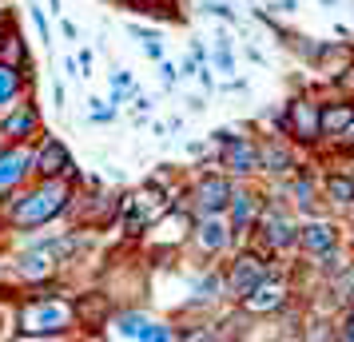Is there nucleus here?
<instances>
[{
    "label": "nucleus",
    "mask_w": 354,
    "mask_h": 342,
    "mask_svg": "<svg viewBox=\"0 0 354 342\" xmlns=\"http://www.w3.org/2000/svg\"><path fill=\"white\" fill-rule=\"evenodd\" d=\"M342 171H346V175L354 180V155H346V163H342Z\"/></svg>",
    "instance_id": "nucleus-38"
},
{
    "label": "nucleus",
    "mask_w": 354,
    "mask_h": 342,
    "mask_svg": "<svg viewBox=\"0 0 354 342\" xmlns=\"http://www.w3.org/2000/svg\"><path fill=\"white\" fill-rule=\"evenodd\" d=\"M330 88H335L338 96H351L354 99V56H351V64H346L335 80H330Z\"/></svg>",
    "instance_id": "nucleus-24"
},
{
    "label": "nucleus",
    "mask_w": 354,
    "mask_h": 342,
    "mask_svg": "<svg viewBox=\"0 0 354 342\" xmlns=\"http://www.w3.org/2000/svg\"><path fill=\"white\" fill-rule=\"evenodd\" d=\"M215 155H219V171H227L231 180H255L259 175V135H231L227 144L215 147Z\"/></svg>",
    "instance_id": "nucleus-13"
},
{
    "label": "nucleus",
    "mask_w": 354,
    "mask_h": 342,
    "mask_svg": "<svg viewBox=\"0 0 354 342\" xmlns=\"http://www.w3.org/2000/svg\"><path fill=\"white\" fill-rule=\"evenodd\" d=\"M8 28H17V12L12 8H0V36L8 32Z\"/></svg>",
    "instance_id": "nucleus-31"
},
{
    "label": "nucleus",
    "mask_w": 354,
    "mask_h": 342,
    "mask_svg": "<svg viewBox=\"0 0 354 342\" xmlns=\"http://www.w3.org/2000/svg\"><path fill=\"white\" fill-rule=\"evenodd\" d=\"M72 199H76V180H28L17 196L0 203V231L8 235L44 231L72 211Z\"/></svg>",
    "instance_id": "nucleus-1"
},
{
    "label": "nucleus",
    "mask_w": 354,
    "mask_h": 342,
    "mask_svg": "<svg viewBox=\"0 0 354 342\" xmlns=\"http://www.w3.org/2000/svg\"><path fill=\"white\" fill-rule=\"evenodd\" d=\"M319 199L335 211H354V180L346 171H326L319 180Z\"/></svg>",
    "instance_id": "nucleus-19"
},
{
    "label": "nucleus",
    "mask_w": 354,
    "mask_h": 342,
    "mask_svg": "<svg viewBox=\"0 0 354 342\" xmlns=\"http://www.w3.org/2000/svg\"><path fill=\"white\" fill-rule=\"evenodd\" d=\"M290 294H295V291H290L287 275H283V271L274 267L271 275L263 278L255 291L243 294L235 307H239V314H247V319H279V310H283V307L290 303Z\"/></svg>",
    "instance_id": "nucleus-10"
},
{
    "label": "nucleus",
    "mask_w": 354,
    "mask_h": 342,
    "mask_svg": "<svg viewBox=\"0 0 354 342\" xmlns=\"http://www.w3.org/2000/svg\"><path fill=\"white\" fill-rule=\"evenodd\" d=\"M338 330H335V334H338V339H346V342H354V303H351V307H342V314H338Z\"/></svg>",
    "instance_id": "nucleus-25"
},
{
    "label": "nucleus",
    "mask_w": 354,
    "mask_h": 342,
    "mask_svg": "<svg viewBox=\"0 0 354 342\" xmlns=\"http://www.w3.org/2000/svg\"><path fill=\"white\" fill-rule=\"evenodd\" d=\"M80 167L76 155L68 151V144L52 131H40L32 144V180H76Z\"/></svg>",
    "instance_id": "nucleus-8"
},
{
    "label": "nucleus",
    "mask_w": 354,
    "mask_h": 342,
    "mask_svg": "<svg viewBox=\"0 0 354 342\" xmlns=\"http://www.w3.org/2000/svg\"><path fill=\"white\" fill-rule=\"evenodd\" d=\"M187 108H192V112H203L207 104H203V96H192V99H187Z\"/></svg>",
    "instance_id": "nucleus-37"
},
{
    "label": "nucleus",
    "mask_w": 354,
    "mask_h": 342,
    "mask_svg": "<svg viewBox=\"0 0 354 342\" xmlns=\"http://www.w3.org/2000/svg\"><path fill=\"white\" fill-rule=\"evenodd\" d=\"M32 76H24L20 68H8V64H0V112L4 108H12L24 92H32Z\"/></svg>",
    "instance_id": "nucleus-21"
},
{
    "label": "nucleus",
    "mask_w": 354,
    "mask_h": 342,
    "mask_svg": "<svg viewBox=\"0 0 354 342\" xmlns=\"http://www.w3.org/2000/svg\"><path fill=\"white\" fill-rule=\"evenodd\" d=\"M203 12L215 20H223V24H239V17H235V8L231 4H223V0H203Z\"/></svg>",
    "instance_id": "nucleus-23"
},
{
    "label": "nucleus",
    "mask_w": 354,
    "mask_h": 342,
    "mask_svg": "<svg viewBox=\"0 0 354 342\" xmlns=\"http://www.w3.org/2000/svg\"><path fill=\"white\" fill-rule=\"evenodd\" d=\"M299 8V0H274V4H267V12H295Z\"/></svg>",
    "instance_id": "nucleus-34"
},
{
    "label": "nucleus",
    "mask_w": 354,
    "mask_h": 342,
    "mask_svg": "<svg viewBox=\"0 0 354 342\" xmlns=\"http://www.w3.org/2000/svg\"><path fill=\"white\" fill-rule=\"evenodd\" d=\"M144 56H147V60H156V64L163 60V40H160V36H156V40H144Z\"/></svg>",
    "instance_id": "nucleus-30"
},
{
    "label": "nucleus",
    "mask_w": 354,
    "mask_h": 342,
    "mask_svg": "<svg viewBox=\"0 0 354 342\" xmlns=\"http://www.w3.org/2000/svg\"><path fill=\"white\" fill-rule=\"evenodd\" d=\"M60 32H64L68 40H76V36H80V28H76L72 20H64V12H60Z\"/></svg>",
    "instance_id": "nucleus-35"
},
{
    "label": "nucleus",
    "mask_w": 354,
    "mask_h": 342,
    "mask_svg": "<svg viewBox=\"0 0 354 342\" xmlns=\"http://www.w3.org/2000/svg\"><path fill=\"white\" fill-rule=\"evenodd\" d=\"M112 88L115 92H124V96H136V76L120 68V72H112Z\"/></svg>",
    "instance_id": "nucleus-28"
},
{
    "label": "nucleus",
    "mask_w": 354,
    "mask_h": 342,
    "mask_svg": "<svg viewBox=\"0 0 354 342\" xmlns=\"http://www.w3.org/2000/svg\"><path fill=\"white\" fill-rule=\"evenodd\" d=\"M354 124V99L351 96H335L319 104V131H322V144H335L342 131Z\"/></svg>",
    "instance_id": "nucleus-18"
},
{
    "label": "nucleus",
    "mask_w": 354,
    "mask_h": 342,
    "mask_svg": "<svg viewBox=\"0 0 354 342\" xmlns=\"http://www.w3.org/2000/svg\"><path fill=\"white\" fill-rule=\"evenodd\" d=\"M12 326L17 339H64L76 330V310H72V291L64 278L28 287L12 298Z\"/></svg>",
    "instance_id": "nucleus-2"
},
{
    "label": "nucleus",
    "mask_w": 354,
    "mask_h": 342,
    "mask_svg": "<svg viewBox=\"0 0 354 342\" xmlns=\"http://www.w3.org/2000/svg\"><path fill=\"white\" fill-rule=\"evenodd\" d=\"M195 80L203 84V92H211V88H215V76H211V68H207V64H199V72H195Z\"/></svg>",
    "instance_id": "nucleus-32"
},
{
    "label": "nucleus",
    "mask_w": 354,
    "mask_h": 342,
    "mask_svg": "<svg viewBox=\"0 0 354 342\" xmlns=\"http://www.w3.org/2000/svg\"><path fill=\"white\" fill-rule=\"evenodd\" d=\"M40 131H44V120H40V108H36L32 92H24L12 108L0 112V135L8 144H36Z\"/></svg>",
    "instance_id": "nucleus-12"
},
{
    "label": "nucleus",
    "mask_w": 354,
    "mask_h": 342,
    "mask_svg": "<svg viewBox=\"0 0 354 342\" xmlns=\"http://www.w3.org/2000/svg\"><path fill=\"white\" fill-rule=\"evenodd\" d=\"M28 17H32V24H36V36H40V44H44V48H52V28H48V20H44V12H40V8H28Z\"/></svg>",
    "instance_id": "nucleus-26"
},
{
    "label": "nucleus",
    "mask_w": 354,
    "mask_h": 342,
    "mask_svg": "<svg viewBox=\"0 0 354 342\" xmlns=\"http://www.w3.org/2000/svg\"><path fill=\"white\" fill-rule=\"evenodd\" d=\"M231 191H235V180L227 171L203 167V171H195V180L187 187H176L171 207L187 211L192 219H199V215H223L227 203H231Z\"/></svg>",
    "instance_id": "nucleus-4"
},
{
    "label": "nucleus",
    "mask_w": 354,
    "mask_h": 342,
    "mask_svg": "<svg viewBox=\"0 0 354 342\" xmlns=\"http://www.w3.org/2000/svg\"><path fill=\"white\" fill-rule=\"evenodd\" d=\"M271 271H274L271 255L255 251L251 243H239V247H235V255H231L227 267H223V303H239L243 294L255 291Z\"/></svg>",
    "instance_id": "nucleus-6"
},
{
    "label": "nucleus",
    "mask_w": 354,
    "mask_h": 342,
    "mask_svg": "<svg viewBox=\"0 0 354 342\" xmlns=\"http://www.w3.org/2000/svg\"><path fill=\"white\" fill-rule=\"evenodd\" d=\"M32 180V144H0V203Z\"/></svg>",
    "instance_id": "nucleus-14"
},
{
    "label": "nucleus",
    "mask_w": 354,
    "mask_h": 342,
    "mask_svg": "<svg viewBox=\"0 0 354 342\" xmlns=\"http://www.w3.org/2000/svg\"><path fill=\"white\" fill-rule=\"evenodd\" d=\"M187 247H192L199 259H223L239 243L231 235L227 215H199V219H192V227H187Z\"/></svg>",
    "instance_id": "nucleus-9"
},
{
    "label": "nucleus",
    "mask_w": 354,
    "mask_h": 342,
    "mask_svg": "<svg viewBox=\"0 0 354 342\" xmlns=\"http://www.w3.org/2000/svg\"><path fill=\"white\" fill-rule=\"evenodd\" d=\"M319 92H299V96H290L279 112L267 115V124H271L279 135H287L290 144L299 147H319L322 144V131H319Z\"/></svg>",
    "instance_id": "nucleus-5"
},
{
    "label": "nucleus",
    "mask_w": 354,
    "mask_h": 342,
    "mask_svg": "<svg viewBox=\"0 0 354 342\" xmlns=\"http://www.w3.org/2000/svg\"><path fill=\"white\" fill-rule=\"evenodd\" d=\"M48 8H52V12H56V17H60V12H64V8H60V0H48Z\"/></svg>",
    "instance_id": "nucleus-39"
},
{
    "label": "nucleus",
    "mask_w": 354,
    "mask_h": 342,
    "mask_svg": "<svg viewBox=\"0 0 354 342\" xmlns=\"http://www.w3.org/2000/svg\"><path fill=\"white\" fill-rule=\"evenodd\" d=\"M120 4H128V0H120Z\"/></svg>",
    "instance_id": "nucleus-41"
},
{
    "label": "nucleus",
    "mask_w": 354,
    "mask_h": 342,
    "mask_svg": "<svg viewBox=\"0 0 354 342\" xmlns=\"http://www.w3.org/2000/svg\"><path fill=\"white\" fill-rule=\"evenodd\" d=\"M299 167H303L299 144H290L287 135H279V131H263V135H259V175H267V180H287Z\"/></svg>",
    "instance_id": "nucleus-11"
},
{
    "label": "nucleus",
    "mask_w": 354,
    "mask_h": 342,
    "mask_svg": "<svg viewBox=\"0 0 354 342\" xmlns=\"http://www.w3.org/2000/svg\"><path fill=\"white\" fill-rule=\"evenodd\" d=\"M342 243V231H338L335 219H322V215H310L306 223H299V243L295 251L310 259V255H322V251H330V247Z\"/></svg>",
    "instance_id": "nucleus-17"
},
{
    "label": "nucleus",
    "mask_w": 354,
    "mask_h": 342,
    "mask_svg": "<svg viewBox=\"0 0 354 342\" xmlns=\"http://www.w3.org/2000/svg\"><path fill=\"white\" fill-rule=\"evenodd\" d=\"M72 310H76V326L80 330H88V334H100L104 330V323L112 319V310H115V298L108 291H80V294H72Z\"/></svg>",
    "instance_id": "nucleus-16"
},
{
    "label": "nucleus",
    "mask_w": 354,
    "mask_h": 342,
    "mask_svg": "<svg viewBox=\"0 0 354 342\" xmlns=\"http://www.w3.org/2000/svg\"><path fill=\"white\" fill-rule=\"evenodd\" d=\"M64 72H72V76H80V64H76V56H64Z\"/></svg>",
    "instance_id": "nucleus-36"
},
{
    "label": "nucleus",
    "mask_w": 354,
    "mask_h": 342,
    "mask_svg": "<svg viewBox=\"0 0 354 342\" xmlns=\"http://www.w3.org/2000/svg\"><path fill=\"white\" fill-rule=\"evenodd\" d=\"M88 120H92V124H112L115 108H112V104H104V99H92V112H88Z\"/></svg>",
    "instance_id": "nucleus-27"
},
{
    "label": "nucleus",
    "mask_w": 354,
    "mask_h": 342,
    "mask_svg": "<svg viewBox=\"0 0 354 342\" xmlns=\"http://www.w3.org/2000/svg\"><path fill=\"white\" fill-rule=\"evenodd\" d=\"M160 80H163V88H176V84H179V68L171 64L167 56L160 60Z\"/></svg>",
    "instance_id": "nucleus-29"
},
{
    "label": "nucleus",
    "mask_w": 354,
    "mask_h": 342,
    "mask_svg": "<svg viewBox=\"0 0 354 342\" xmlns=\"http://www.w3.org/2000/svg\"><path fill=\"white\" fill-rule=\"evenodd\" d=\"M0 144H4V135H0Z\"/></svg>",
    "instance_id": "nucleus-40"
},
{
    "label": "nucleus",
    "mask_w": 354,
    "mask_h": 342,
    "mask_svg": "<svg viewBox=\"0 0 354 342\" xmlns=\"http://www.w3.org/2000/svg\"><path fill=\"white\" fill-rule=\"evenodd\" d=\"M247 243L255 247V251H263V255H271V259L290 255L295 243H299V219H295V207H290L287 199L263 191V207H259L255 223H251Z\"/></svg>",
    "instance_id": "nucleus-3"
},
{
    "label": "nucleus",
    "mask_w": 354,
    "mask_h": 342,
    "mask_svg": "<svg viewBox=\"0 0 354 342\" xmlns=\"http://www.w3.org/2000/svg\"><path fill=\"white\" fill-rule=\"evenodd\" d=\"M100 334H108V339H131V342H171L176 339V326L163 323V319H151L140 307H115Z\"/></svg>",
    "instance_id": "nucleus-7"
},
{
    "label": "nucleus",
    "mask_w": 354,
    "mask_h": 342,
    "mask_svg": "<svg viewBox=\"0 0 354 342\" xmlns=\"http://www.w3.org/2000/svg\"><path fill=\"white\" fill-rule=\"evenodd\" d=\"M0 64L20 68L24 76H32V80H36L32 48H28V40H24V32H20V28H8V32L0 36Z\"/></svg>",
    "instance_id": "nucleus-20"
},
{
    "label": "nucleus",
    "mask_w": 354,
    "mask_h": 342,
    "mask_svg": "<svg viewBox=\"0 0 354 342\" xmlns=\"http://www.w3.org/2000/svg\"><path fill=\"white\" fill-rule=\"evenodd\" d=\"M207 60L219 68L223 76H231V72H235V56H231V44H227V40H219V44H215V52H211Z\"/></svg>",
    "instance_id": "nucleus-22"
},
{
    "label": "nucleus",
    "mask_w": 354,
    "mask_h": 342,
    "mask_svg": "<svg viewBox=\"0 0 354 342\" xmlns=\"http://www.w3.org/2000/svg\"><path fill=\"white\" fill-rule=\"evenodd\" d=\"M52 104H56L60 112H64V104H68V92H64V84H60V80L52 84Z\"/></svg>",
    "instance_id": "nucleus-33"
},
{
    "label": "nucleus",
    "mask_w": 354,
    "mask_h": 342,
    "mask_svg": "<svg viewBox=\"0 0 354 342\" xmlns=\"http://www.w3.org/2000/svg\"><path fill=\"white\" fill-rule=\"evenodd\" d=\"M259 207H263V191L251 187V180H235V191H231V203H227V223H231V235L235 243H247L251 235V223H255Z\"/></svg>",
    "instance_id": "nucleus-15"
}]
</instances>
